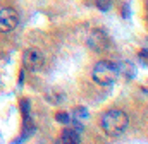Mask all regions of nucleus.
Segmentation results:
<instances>
[{
  "label": "nucleus",
  "mask_w": 148,
  "mask_h": 144,
  "mask_svg": "<svg viewBox=\"0 0 148 144\" xmlns=\"http://www.w3.org/2000/svg\"><path fill=\"white\" fill-rule=\"evenodd\" d=\"M100 127L109 137H121L129 127V117L122 110L112 108L100 117Z\"/></svg>",
  "instance_id": "obj_1"
},
{
  "label": "nucleus",
  "mask_w": 148,
  "mask_h": 144,
  "mask_svg": "<svg viewBox=\"0 0 148 144\" xmlns=\"http://www.w3.org/2000/svg\"><path fill=\"white\" fill-rule=\"evenodd\" d=\"M119 74H121L119 67L114 62H110V60H100V62H97L95 67H93V72H91L93 81L97 84H100V86H112L119 79Z\"/></svg>",
  "instance_id": "obj_2"
},
{
  "label": "nucleus",
  "mask_w": 148,
  "mask_h": 144,
  "mask_svg": "<svg viewBox=\"0 0 148 144\" xmlns=\"http://www.w3.org/2000/svg\"><path fill=\"white\" fill-rule=\"evenodd\" d=\"M45 65V57L38 48H28L23 53V67L28 72H38Z\"/></svg>",
  "instance_id": "obj_3"
},
{
  "label": "nucleus",
  "mask_w": 148,
  "mask_h": 144,
  "mask_svg": "<svg viewBox=\"0 0 148 144\" xmlns=\"http://www.w3.org/2000/svg\"><path fill=\"white\" fill-rule=\"evenodd\" d=\"M109 45H110V39L103 29H93L88 36V46L95 52H105Z\"/></svg>",
  "instance_id": "obj_4"
},
{
  "label": "nucleus",
  "mask_w": 148,
  "mask_h": 144,
  "mask_svg": "<svg viewBox=\"0 0 148 144\" xmlns=\"http://www.w3.org/2000/svg\"><path fill=\"white\" fill-rule=\"evenodd\" d=\"M19 22L17 12L10 7L0 9V33H10Z\"/></svg>",
  "instance_id": "obj_5"
},
{
  "label": "nucleus",
  "mask_w": 148,
  "mask_h": 144,
  "mask_svg": "<svg viewBox=\"0 0 148 144\" xmlns=\"http://www.w3.org/2000/svg\"><path fill=\"white\" fill-rule=\"evenodd\" d=\"M81 134H83V125L79 124V120H74L71 127H66L62 132H60V137H59V143L62 144H77L81 143Z\"/></svg>",
  "instance_id": "obj_6"
},
{
  "label": "nucleus",
  "mask_w": 148,
  "mask_h": 144,
  "mask_svg": "<svg viewBox=\"0 0 148 144\" xmlns=\"http://www.w3.org/2000/svg\"><path fill=\"white\" fill-rule=\"evenodd\" d=\"M55 120L60 122V124H64V125H67V124H71V115L66 113V111H57L55 113Z\"/></svg>",
  "instance_id": "obj_7"
},
{
  "label": "nucleus",
  "mask_w": 148,
  "mask_h": 144,
  "mask_svg": "<svg viewBox=\"0 0 148 144\" xmlns=\"http://www.w3.org/2000/svg\"><path fill=\"white\" fill-rule=\"evenodd\" d=\"M74 117L77 118V120H81V118H88V110L84 107H76L74 108Z\"/></svg>",
  "instance_id": "obj_8"
},
{
  "label": "nucleus",
  "mask_w": 148,
  "mask_h": 144,
  "mask_svg": "<svg viewBox=\"0 0 148 144\" xmlns=\"http://www.w3.org/2000/svg\"><path fill=\"white\" fill-rule=\"evenodd\" d=\"M21 111H23L24 120H29V101L28 100H23L21 101Z\"/></svg>",
  "instance_id": "obj_9"
},
{
  "label": "nucleus",
  "mask_w": 148,
  "mask_h": 144,
  "mask_svg": "<svg viewBox=\"0 0 148 144\" xmlns=\"http://www.w3.org/2000/svg\"><path fill=\"white\" fill-rule=\"evenodd\" d=\"M97 5H98V9H100V10L107 12V10L110 9V0H97Z\"/></svg>",
  "instance_id": "obj_10"
},
{
  "label": "nucleus",
  "mask_w": 148,
  "mask_h": 144,
  "mask_svg": "<svg viewBox=\"0 0 148 144\" xmlns=\"http://www.w3.org/2000/svg\"><path fill=\"white\" fill-rule=\"evenodd\" d=\"M140 58H143V64L147 65V48H143V50L140 52Z\"/></svg>",
  "instance_id": "obj_11"
}]
</instances>
